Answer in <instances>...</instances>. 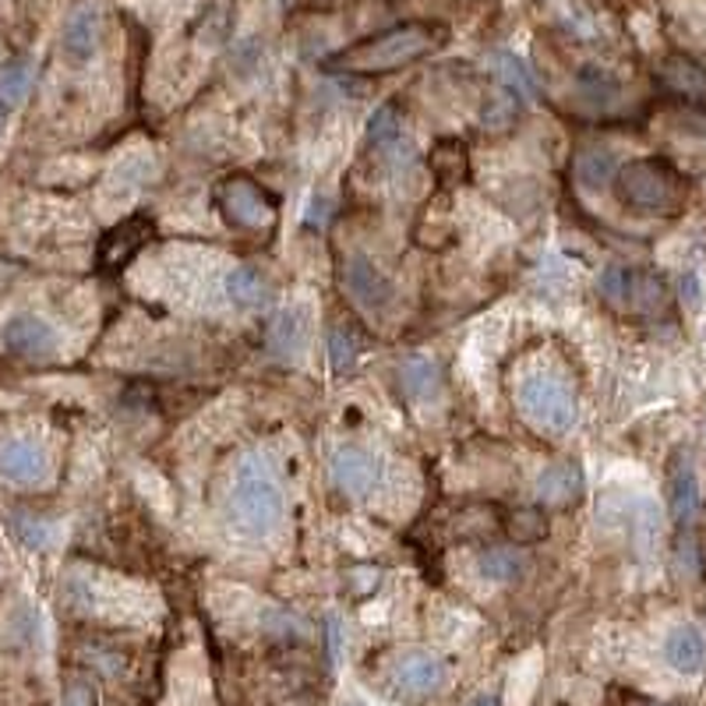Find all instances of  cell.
<instances>
[{"label":"cell","mask_w":706,"mask_h":706,"mask_svg":"<svg viewBox=\"0 0 706 706\" xmlns=\"http://www.w3.org/2000/svg\"><path fill=\"white\" fill-rule=\"evenodd\" d=\"M343 287L364 311H386L395 301V282L364 254L343 265Z\"/></svg>","instance_id":"obj_7"},{"label":"cell","mask_w":706,"mask_h":706,"mask_svg":"<svg viewBox=\"0 0 706 706\" xmlns=\"http://www.w3.org/2000/svg\"><path fill=\"white\" fill-rule=\"evenodd\" d=\"M668 494H671V516L682 522H692L699 513V477L689 456H675L668 474Z\"/></svg>","instance_id":"obj_14"},{"label":"cell","mask_w":706,"mask_h":706,"mask_svg":"<svg viewBox=\"0 0 706 706\" xmlns=\"http://www.w3.org/2000/svg\"><path fill=\"white\" fill-rule=\"evenodd\" d=\"M664 81L682 96H696V99L706 96V71L699 64L685 61V56H675V61L664 64Z\"/></svg>","instance_id":"obj_23"},{"label":"cell","mask_w":706,"mask_h":706,"mask_svg":"<svg viewBox=\"0 0 706 706\" xmlns=\"http://www.w3.org/2000/svg\"><path fill=\"white\" fill-rule=\"evenodd\" d=\"M395 685L403 692H414V696H431L445 685V664L438 660L428 650H406V654L395 660Z\"/></svg>","instance_id":"obj_12"},{"label":"cell","mask_w":706,"mask_h":706,"mask_svg":"<svg viewBox=\"0 0 706 706\" xmlns=\"http://www.w3.org/2000/svg\"><path fill=\"white\" fill-rule=\"evenodd\" d=\"M234 513L240 527L254 537H268L282 522L279 480L262 456L240 459L234 474Z\"/></svg>","instance_id":"obj_1"},{"label":"cell","mask_w":706,"mask_h":706,"mask_svg":"<svg viewBox=\"0 0 706 706\" xmlns=\"http://www.w3.org/2000/svg\"><path fill=\"white\" fill-rule=\"evenodd\" d=\"M431 169H434L438 177L456 180L463 169H466V155H463L459 141H442V146L431 152Z\"/></svg>","instance_id":"obj_29"},{"label":"cell","mask_w":706,"mask_h":706,"mask_svg":"<svg viewBox=\"0 0 706 706\" xmlns=\"http://www.w3.org/2000/svg\"><path fill=\"white\" fill-rule=\"evenodd\" d=\"M579 96L593 110H612L621 99V81L601 67H583L579 71Z\"/></svg>","instance_id":"obj_21"},{"label":"cell","mask_w":706,"mask_h":706,"mask_svg":"<svg viewBox=\"0 0 706 706\" xmlns=\"http://www.w3.org/2000/svg\"><path fill=\"white\" fill-rule=\"evenodd\" d=\"M47 452H42L33 438L11 434L0 442V477L11 484H39L47 477Z\"/></svg>","instance_id":"obj_10"},{"label":"cell","mask_w":706,"mask_h":706,"mask_svg":"<svg viewBox=\"0 0 706 706\" xmlns=\"http://www.w3.org/2000/svg\"><path fill=\"white\" fill-rule=\"evenodd\" d=\"M516 403H519V414L527 417L533 428H541L547 434L572 431V424L579 417L572 386L555 371L522 375V381L516 386Z\"/></svg>","instance_id":"obj_3"},{"label":"cell","mask_w":706,"mask_h":706,"mask_svg":"<svg viewBox=\"0 0 706 706\" xmlns=\"http://www.w3.org/2000/svg\"><path fill=\"white\" fill-rule=\"evenodd\" d=\"M477 572L488 579V583H516L527 572V558L519 555L516 547H488L477 555Z\"/></svg>","instance_id":"obj_18"},{"label":"cell","mask_w":706,"mask_h":706,"mask_svg":"<svg viewBox=\"0 0 706 706\" xmlns=\"http://www.w3.org/2000/svg\"><path fill=\"white\" fill-rule=\"evenodd\" d=\"M152 174H155V163L149 160V155H127V160L113 166L110 184L113 188H124V191H138L141 184L152 180Z\"/></svg>","instance_id":"obj_27"},{"label":"cell","mask_w":706,"mask_h":706,"mask_svg":"<svg viewBox=\"0 0 706 706\" xmlns=\"http://www.w3.org/2000/svg\"><path fill=\"white\" fill-rule=\"evenodd\" d=\"M226 297H230L237 307L254 311L268 301V282L262 279L259 268L237 265V268H230V276H226Z\"/></svg>","instance_id":"obj_19"},{"label":"cell","mask_w":706,"mask_h":706,"mask_svg":"<svg viewBox=\"0 0 706 706\" xmlns=\"http://www.w3.org/2000/svg\"><path fill=\"white\" fill-rule=\"evenodd\" d=\"M601 297L612 307L621 311H640V315H654L664 307V282L650 273L629 265H607L601 273Z\"/></svg>","instance_id":"obj_5"},{"label":"cell","mask_w":706,"mask_h":706,"mask_svg":"<svg viewBox=\"0 0 706 706\" xmlns=\"http://www.w3.org/2000/svg\"><path fill=\"white\" fill-rule=\"evenodd\" d=\"M56 329L39 315H14L8 325H4V346L11 353H18L25 361H42L56 353Z\"/></svg>","instance_id":"obj_9"},{"label":"cell","mask_w":706,"mask_h":706,"mask_svg":"<svg viewBox=\"0 0 706 706\" xmlns=\"http://www.w3.org/2000/svg\"><path fill=\"white\" fill-rule=\"evenodd\" d=\"M615 194L621 205L640 212H668L682 205L685 180L682 174L664 160H632L618 166L615 174Z\"/></svg>","instance_id":"obj_2"},{"label":"cell","mask_w":706,"mask_h":706,"mask_svg":"<svg viewBox=\"0 0 706 706\" xmlns=\"http://www.w3.org/2000/svg\"><path fill=\"white\" fill-rule=\"evenodd\" d=\"M311 339V304H290L268 329V343L279 357H301Z\"/></svg>","instance_id":"obj_13"},{"label":"cell","mask_w":706,"mask_h":706,"mask_svg":"<svg viewBox=\"0 0 706 706\" xmlns=\"http://www.w3.org/2000/svg\"><path fill=\"white\" fill-rule=\"evenodd\" d=\"M508 533H513L516 544H530V541H537V537L547 533V522H544V516H537L527 508V513L513 516V522H508Z\"/></svg>","instance_id":"obj_32"},{"label":"cell","mask_w":706,"mask_h":706,"mask_svg":"<svg viewBox=\"0 0 706 706\" xmlns=\"http://www.w3.org/2000/svg\"><path fill=\"white\" fill-rule=\"evenodd\" d=\"M332 480L346 494H367L381 480V459L367 445H339L332 452Z\"/></svg>","instance_id":"obj_8"},{"label":"cell","mask_w":706,"mask_h":706,"mask_svg":"<svg viewBox=\"0 0 706 706\" xmlns=\"http://www.w3.org/2000/svg\"><path fill=\"white\" fill-rule=\"evenodd\" d=\"M400 389L414 406H428L431 400H438V389H442L438 364L428 357H406L400 364Z\"/></svg>","instance_id":"obj_16"},{"label":"cell","mask_w":706,"mask_h":706,"mask_svg":"<svg viewBox=\"0 0 706 706\" xmlns=\"http://www.w3.org/2000/svg\"><path fill=\"white\" fill-rule=\"evenodd\" d=\"M579 488V470L572 463H551L537 477V499L547 502V505H558V502H569Z\"/></svg>","instance_id":"obj_20"},{"label":"cell","mask_w":706,"mask_h":706,"mask_svg":"<svg viewBox=\"0 0 706 706\" xmlns=\"http://www.w3.org/2000/svg\"><path fill=\"white\" fill-rule=\"evenodd\" d=\"M33 89V64L28 61H14L0 71V106L14 110Z\"/></svg>","instance_id":"obj_24"},{"label":"cell","mask_w":706,"mask_h":706,"mask_svg":"<svg viewBox=\"0 0 706 706\" xmlns=\"http://www.w3.org/2000/svg\"><path fill=\"white\" fill-rule=\"evenodd\" d=\"M434 33L431 25H400L389 28L375 39H364L357 47H350L339 56V67L346 71H395L403 64H414L417 56L431 53L434 47Z\"/></svg>","instance_id":"obj_4"},{"label":"cell","mask_w":706,"mask_h":706,"mask_svg":"<svg viewBox=\"0 0 706 706\" xmlns=\"http://www.w3.org/2000/svg\"><path fill=\"white\" fill-rule=\"evenodd\" d=\"M615 174H618V166H615V155H612V152L590 149V152H583V155L576 160V177H579V184H583V188H590V191L607 188V184L615 180Z\"/></svg>","instance_id":"obj_22"},{"label":"cell","mask_w":706,"mask_h":706,"mask_svg":"<svg viewBox=\"0 0 706 706\" xmlns=\"http://www.w3.org/2000/svg\"><path fill=\"white\" fill-rule=\"evenodd\" d=\"M367 146L381 149V152L400 146V113H395L392 103L378 106L371 113V121H367Z\"/></svg>","instance_id":"obj_25"},{"label":"cell","mask_w":706,"mask_h":706,"mask_svg":"<svg viewBox=\"0 0 706 706\" xmlns=\"http://www.w3.org/2000/svg\"><path fill=\"white\" fill-rule=\"evenodd\" d=\"M99 33H103V25H99V8L85 0V4H78L67 14V22L61 28V50L67 61L71 64L92 61L99 50Z\"/></svg>","instance_id":"obj_11"},{"label":"cell","mask_w":706,"mask_h":706,"mask_svg":"<svg viewBox=\"0 0 706 706\" xmlns=\"http://www.w3.org/2000/svg\"><path fill=\"white\" fill-rule=\"evenodd\" d=\"M664 657L678 675H699L706 668V640L696 626H678L664 640Z\"/></svg>","instance_id":"obj_15"},{"label":"cell","mask_w":706,"mask_h":706,"mask_svg":"<svg viewBox=\"0 0 706 706\" xmlns=\"http://www.w3.org/2000/svg\"><path fill=\"white\" fill-rule=\"evenodd\" d=\"M682 301H685L689 307H699V301H703V282H699L696 273H685V276H682Z\"/></svg>","instance_id":"obj_34"},{"label":"cell","mask_w":706,"mask_h":706,"mask_svg":"<svg viewBox=\"0 0 706 706\" xmlns=\"http://www.w3.org/2000/svg\"><path fill=\"white\" fill-rule=\"evenodd\" d=\"M216 202L223 209V216L230 219L234 226H248V230H262L276 219V205L259 184L248 180V177H230L219 184L216 191Z\"/></svg>","instance_id":"obj_6"},{"label":"cell","mask_w":706,"mask_h":706,"mask_svg":"<svg viewBox=\"0 0 706 706\" xmlns=\"http://www.w3.org/2000/svg\"><path fill=\"white\" fill-rule=\"evenodd\" d=\"M14 530H18L22 544H28V547H47L56 537V530L50 527V522H42L36 516H25V513L14 516Z\"/></svg>","instance_id":"obj_30"},{"label":"cell","mask_w":706,"mask_h":706,"mask_svg":"<svg viewBox=\"0 0 706 706\" xmlns=\"http://www.w3.org/2000/svg\"><path fill=\"white\" fill-rule=\"evenodd\" d=\"M64 706H99V703H96V689L78 678V682H71V685L64 689Z\"/></svg>","instance_id":"obj_33"},{"label":"cell","mask_w":706,"mask_h":706,"mask_svg":"<svg viewBox=\"0 0 706 706\" xmlns=\"http://www.w3.org/2000/svg\"><path fill=\"white\" fill-rule=\"evenodd\" d=\"M470 706H502V703H499V696H491V692H480Z\"/></svg>","instance_id":"obj_35"},{"label":"cell","mask_w":706,"mask_h":706,"mask_svg":"<svg viewBox=\"0 0 706 706\" xmlns=\"http://www.w3.org/2000/svg\"><path fill=\"white\" fill-rule=\"evenodd\" d=\"M4 113H8V110H4V106H0V131H4Z\"/></svg>","instance_id":"obj_36"},{"label":"cell","mask_w":706,"mask_h":706,"mask_svg":"<svg viewBox=\"0 0 706 706\" xmlns=\"http://www.w3.org/2000/svg\"><path fill=\"white\" fill-rule=\"evenodd\" d=\"M346 706H364V703H346Z\"/></svg>","instance_id":"obj_37"},{"label":"cell","mask_w":706,"mask_h":706,"mask_svg":"<svg viewBox=\"0 0 706 706\" xmlns=\"http://www.w3.org/2000/svg\"><path fill=\"white\" fill-rule=\"evenodd\" d=\"M353 357H357V336H353L350 329H332L329 332V361L336 371H346V367L353 364Z\"/></svg>","instance_id":"obj_31"},{"label":"cell","mask_w":706,"mask_h":706,"mask_svg":"<svg viewBox=\"0 0 706 706\" xmlns=\"http://www.w3.org/2000/svg\"><path fill=\"white\" fill-rule=\"evenodd\" d=\"M488 61H491V67H494V75L505 81L508 92H516V96H522V99H537V96H541V85H537L533 71L527 67V61H522L519 53H513V50H494Z\"/></svg>","instance_id":"obj_17"},{"label":"cell","mask_w":706,"mask_h":706,"mask_svg":"<svg viewBox=\"0 0 706 706\" xmlns=\"http://www.w3.org/2000/svg\"><path fill=\"white\" fill-rule=\"evenodd\" d=\"M516 110H519V96L516 92H491L488 103H484V113H480V121H484L488 131H505L508 124L516 121Z\"/></svg>","instance_id":"obj_28"},{"label":"cell","mask_w":706,"mask_h":706,"mask_svg":"<svg viewBox=\"0 0 706 706\" xmlns=\"http://www.w3.org/2000/svg\"><path fill=\"white\" fill-rule=\"evenodd\" d=\"M146 234H149V223H146V219H127L124 226H117V230L110 234L106 248H103V259H106V262L127 259L131 251H138V244L146 240Z\"/></svg>","instance_id":"obj_26"}]
</instances>
